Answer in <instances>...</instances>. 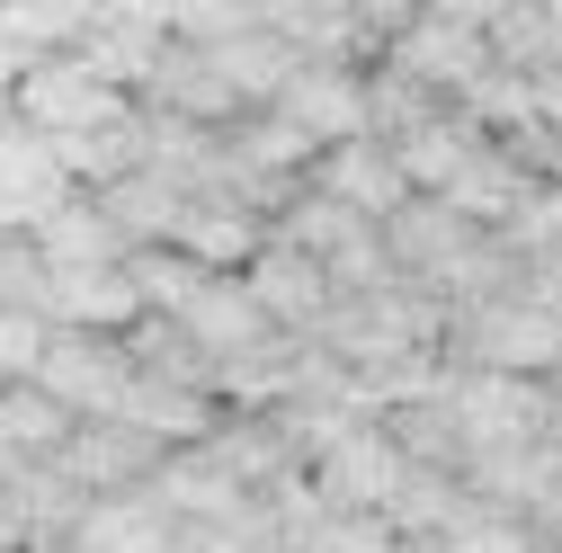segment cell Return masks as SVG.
<instances>
[{"instance_id": "cell-1", "label": "cell", "mask_w": 562, "mask_h": 553, "mask_svg": "<svg viewBox=\"0 0 562 553\" xmlns=\"http://www.w3.org/2000/svg\"><path fill=\"white\" fill-rule=\"evenodd\" d=\"M447 358L464 366H509V375H562V313L501 286L447 321Z\"/></svg>"}, {"instance_id": "cell-2", "label": "cell", "mask_w": 562, "mask_h": 553, "mask_svg": "<svg viewBox=\"0 0 562 553\" xmlns=\"http://www.w3.org/2000/svg\"><path fill=\"white\" fill-rule=\"evenodd\" d=\"M125 108H134V90H116L81 45L19 63V81H10V116H27L36 134H90V125H108Z\"/></svg>"}, {"instance_id": "cell-3", "label": "cell", "mask_w": 562, "mask_h": 553, "mask_svg": "<svg viewBox=\"0 0 562 553\" xmlns=\"http://www.w3.org/2000/svg\"><path fill=\"white\" fill-rule=\"evenodd\" d=\"M544 429H553V375H509V366H464L456 358V438H464V455L527 447Z\"/></svg>"}, {"instance_id": "cell-4", "label": "cell", "mask_w": 562, "mask_h": 553, "mask_svg": "<svg viewBox=\"0 0 562 553\" xmlns=\"http://www.w3.org/2000/svg\"><path fill=\"white\" fill-rule=\"evenodd\" d=\"M36 384H45L63 410H72V420H99V410H116L125 384H134L125 330H72V321H54L45 358H36Z\"/></svg>"}, {"instance_id": "cell-5", "label": "cell", "mask_w": 562, "mask_h": 553, "mask_svg": "<svg viewBox=\"0 0 562 553\" xmlns=\"http://www.w3.org/2000/svg\"><path fill=\"white\" fill-rule=\"evenodd\" d=\"M313 492L330 500V509H384L393 500V482L411 473V455L393 447V429L384 420H358V429H339L330 447H313Z\"/></svg>"}, {"instance_id": "cell-6", "label": "cell", "mask_w": 562, "mask_h": 553, "mask_svg": "<svg viewBox=\"0 0 562 553\" xmlns=\"http://www.w3.org/2000/svg\"><path fill=\"white\" fill-rule=\"evenodd\" d=\"M241 286L259 295V313H268L277 330H295V339H313V321L330 313V268H322L304 241H286V233H268V241L241 259Z\"/></svg>"}, {"instance_id": "cell-7", "label": "cell", "mask_w": 562, "mask_h": 553, "mask_svg": "<svg viewBox=\"0 0 562 553\" xmlns=\"http://www.w3.org/2000/svg\"><path fill=\"white\" fill-rule=\"evenodd\" d=\"M63 196H72V170H63L54 134H36L27 116H0V233H36Z\"/></svg>"}, {"instance_id": "cell-8", "label": "cell", "mask_w": 562, "mask_h": 553, "mask_svg": "<svg viewBox=\"0 0 562 553\" xmlns=\"http://www.w3.org/2000/svg\"><path fill=\"white\" fill-rule=\"evenodd\" d=\"M304 188L339 196L348 215H367V224H384L393 205L411 196V179H402V161H393L384 134H339V144H322V153H313V170H304Z\"/></svg>"}, {"instance_id": "cell-9", "label": "cell", "mask_w": 562, "mask_h": 553, "mask_svg": "<svg viewBox=\"0 0 562 553\" xmlns=\"http://www.w3.org/2000/svg\"><path fill=\"white\" fill-rule=\"evenodd\" d=\"M277 108L286 125H304L313 144H339V134H367V63H295L286 81H277Z\"/></svg>"}, {"instance_id": "cell-10", "label": "cell", "mask_w": 562, "mask_h": 553, "mask_svg": "<svg viewBox=\"0 0 562 553\" xmlns=\"http://www.w3.org/2000/svg\"><path fill=\"white\" fill-rule=\"evenodd\" d=\"M161 455H170L161 438H144L134 420H116V410H99V420H72V438H63V455H54V464L72 473L81 492H144Z\"/></svg>"}, {"instance_id": "cell-11", "label": "cell", "mask_w": 562, "mask_h": 553, "mask_svg": "<svg viewBox=\"0 0 562 553\" xmlns=\"http://www.w3.org/2000/svg\"><path fill=\"white\" fill-rule=\"evenodd\" d=\"M63 553H179V518L144 492H81V518L63 527Z\"/></svg>"}, {"instance_id": "cell-12", "label": "cell", "mask_w": 562, "mask_h": 553, "mask_svg": "<svg viewBox=\"0 0 562 553\" xmlns=\"http://www.w3.org/2000/svg\"><path fill=\"white\" fill-rule=\"evenodd\" d=\"M134 99H144L153 116H188V125H233V116L250 108V99L224 81V63L205 54V45H188V36H170V45H161L153 81L134 90Z\"/></svg>"}, {"instance_id": "cell-13", "label": "cell", "mask_w": 562, "mask_h": 553, "mask_svg": "<svg viewBox=\"0 0 562 553\" xmlns=\"http://www.w3.org/2000/svg\"><path fill=\"white\" fill-rule=\"evenodd\" d=\"M384 63H402V72H411V81H429L438 99H456V90L482 72V63H491V36H482L473 19H438V10H419V19L384 45Z\"/></svg>"}, {"instance_id": "cell-14", "label": "cell", "mask_w": 562, "mask_h": 553, "mask_svg": "<svg viewBox=\"0 0 562 553\" xmlns=\"http://www.w3.org/2000/svg\"><path fill=\"white\" fill-rule=\"evenodd\" d=\"M170 321H179V330H188V339H196V349L215 358V366H224V358H241V349H259V339H277V321H268V313H259V295L241 286V268L205 276V286H196V295H188Z\"/></svg>"}, {"instance_id": "cell-15", "label": "cell", "mask_w": 562, "mask_h": 553, "mask_svg": "<svg viewBox=\"0 0 562 553\" xmlns=\"http://www.w3.org/2000/svg\"><path fill=\"white\" fill-rule=\"evenodd\" d=\"M116 420H134V429H144V438H161V447H196V438H215L224 402H215V384H188V375H144V366H134V384H125V402H116Z\"/></svg>"}, {"instance_id": "cell-16", "label": "cell", "mask_w": 562, "mask_h": 553, "mask_svg": "<svg viewBox=\"0 0 562 553\" xmlns=\"http://www.w3.org/2000/svg\"><path fill=\"white\" fill-rule=\"evenodd\" d=\"M268 241V224L250 215L241 196H224V188H188V205H179V224H170V250H188L196 268H241L250 250Z\"/></svg>"}, {"instance_id": "cell-17", "label": "cell", "mask_w": 562, "mask_h": 553, "mask_svg": "<svg viewBox=\"0 0 562 553\" xmlns=\"http://www.w3.org/2000/svg\"><path fill=\"white\" fill-rule=\"evenodd\" d=\"M45 313L72 321V330H134V321H144V286H134L125 259H108V268H63V276H45Z\"/></svg>"}, {"instance_id": "cell-18", "label": "cell", "mask_w": 562, "mask_h": 553, "mask_svg": "<svg viewBox=\"0 0 562 553\" xmlns=\"http://www.w3.org/2000/svg\"><path fill=\"white\" fill-rule=\"evenodd\" d=\"M259 19L295 45V63H375L358 0H259Z\"/></svg>"}, {"instance_id": "cell-19", "label": "cell", "mask_w": 562, "mask_h": 553, "mask_svg": "<svg viewBox=\"0 0 562 553\" xmlns=\"http://www.w3.org/2000/svg\"><path fill=\"white\" fill-rule=\"evenodd\" d=\"M27 241H36L45 276H63V268H108V259H125V250H134V241L116 233V215H108L90 188H72V196H63V205H54V215H45Z\"/></svg>"}, {"instance_id": "cell-20", "label": "cell", "mask_w": 562, "mask_h": 553, "mask_svg": "<svg viewBox=\"0 0 562 553\" xmlns=\"http://www.w3.org/2000/svg\"><path fill=\"white\" fill-rule=\"evenodd\" d=\"M527 188H536V170L501 144V134H482V144L464 153V170H456L438 196L456 205V215H473V224H491V233H501V224L518 215V196H527Z\"/></svg>"}, {"instance_id": "cell-21", "label": "cell", "mask_w": 562, "mask_h": 553, "mask_svg": "<svg viewBox=\"0 0 562 553\" xmlns=\"http://www.w3.org/2000/svg\"><path fill=\"white\" fill-rule=\"evenodd\" d=\"M0 438H10L27 464H45V455H63V438H72V410H63L36 375H10L0 384Z\"/></svg>"}, {"instance_id": "cell-22", "label": "cell", "mask_w": 562, "mask_h": 553, "mask_svg": "<svg viewBox=\"0 0 562 553\" xmlns=\"http://www.w3.org/2000/svg\"><path fill=\"white\" fill-rule=\"evenodd\" d=\"M429 544H438V553H527V544H536V527H527L518 509H501V500L464 492V500L447 509V527H438Z\"/></svg>"}, {"instance_id": "cell-23", "label": "cell", "mask_w": 562, "mask_h": 553, "mask_svg": "<svg viewBox=\"0 0 562 553\" xmlns=\"http://www.w3.org/2000/svg\"><path fill=\"white\" fill-rule=\"evenodd\" d=\"M0 36H10L27 63L36 54H63L90 36V0H0Z\"/></svg>"}, {"instance_id": "cell-24", "label": "cell", "mask_w": 562, "mask_h": 553, "mask_svg": "<svg viewBox=\"0 0 562 553\" xmlns=\"http://www.w3.org/2000/svg\"><path fill=\"white\" fill-rule=\"evenodd\" d=\"M161 45H170V36H153V27H108V19H90V36H81V54L99 63L116 90H144L153 63H161Z\"/></svg>"}, {"instance_id": "cell-25", "label": "cell", "mask_w": 562, "mask_h": 553, "mask_svg": "<svg viewBox=\"0 0 562 553\" xmlns=\"http://www.w3.org/2000/svg\"><path fill=\"white\" fill-rule=\"evenodd\" d=\"M501 241H509V259H562V179H536L518 196V215L501 224Z\"/></svg>"}, {"instance_id": "cell-26", "label": "cell", "mask_w": 562, "mask_h": 553, "mask_svg": "<svg viewBox=\"0 0 562 553\" xmlns=\"http://www.w3.org/2000/svg\"><path fill=\"white\" fill-rule=\"evenodd\" d=\"M304 544H313V553H393L402 527H393L384 509H322V518L304 527Z\"/></svg>"}, {"instance_id": "cell-27", "label": "cell", "mask_w": 562, "mask_h": 553, "mask_svg": "<svg viewBox=\"0 0 562 553\" xmlns=\"http://www.w3.org/2000/svg\"><path fill=\"white\" fill-rule=\"evenodd\" d=\"M45 339H54V313H45V304H0V384H10V375H36Z\"/></svg>"}, {"instance_id": "cell-28", "label": "cell", "mask_w": 562, "mask_h": 553, "mask_svg": "<svg viewBox=\"0 0 562 553\" xmlns=\"http://www.w3.org/2000/svg\"><path fill=\"white\" fill-rule=\"evenodd\" d=\"M90 19H108V27H153V36H179V0H90Z\"/></svg>"}, {"instance_id": "cell-29", "label": "cell", "mask_w": 562, "mask_h": 553, "mask_svg": "<svg viewBox=\"0 0 562 553\" xmlns=\"http://www.w3.org/2000/svg\"><path fill=\"white\" fill-rule=\"evenodd\" d=\"M419 10H438V19H473V27H491L509 10V0H419Z\"/></svg>"}, {"instance_id": "cell-30", "label": "cell", "mask_w": 562, "mask_h": 553, "mask_svg": "<svg viewBox=\"0 0 562 553\" xmlns=\"http://www.w3.org/2000/svg\"><path fill=\"white\" fill-rule=\"evenodd\" d=\"M19 473H27V455H19L10 438H0V492H10V482H19Z\"/></svg>"}, {"instance_id": "cell-31", "label": "cell", "mask_w": 562, "mask_h": 553, "mask_svg": "<svg viewBox=\"0 0 562 553\" xmlns=\"http://www.w3.org/2000/svg\"><path fill=\"white\" fill-rule=\"evenodd\" d=\"M544 27H553V54H562V0H544Z\"/></svg>"}, {"instance_id": "cell-32", "label": "cell", "mask_w": 562, "mask_h": 553, "mask_svg": "<svg viewBox=\"0 0 562 553\" xmlns=\"http://www.w3.org/2000/svg\"><path fill=\"white\" fill-rule=\"evenodd\" d=\"M393 553H438V544H429V535H402V544H393Z\"/></svg>"}]
</instances>
